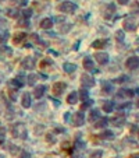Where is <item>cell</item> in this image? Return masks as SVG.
I'll return each instance as SVG.
<instances>
[{"instance_id":"16","label":"cell","mask_w":139,"mask_h":158,"mask_svg":"<svg viewBox=\"0 0 139 158\" xmlns=\"http://www.w3.org/2000/svg\"><path fill=\"white\" fill-rule=\"evenodd\" d=\"M25 39H27V34L25 32H18V34H16V37L13 38V42H14L16 45H21Z\"/></svg>"},{"instance_id":"3","label":"cell","mask_w":139,"mask_h":158,"mask_svg":"<svg viewBox=\"0 0 139 158\" xmlns=\"http://www.w3.org/2000/svg\"><path fill=\"white\" fill-rule=\"evenodd\" d=\"M124 29L125 31H134V29H136V25H138V20H136L135 17H127L125 20H124Z\"/></svg>"},{"instance_id":"45","label":"cell","mask_w":139,"mask_h":158,"mask_svg":"<svg viewBox=\"0 0 139 158\" xmlns=\"http://www.w3.org/2000/svg\"><path fill=\"white\" fill-rule=\"evenodd\" d=\"M72 158H82V154H75L72 155Z\"/></svg>"},{"instance_id":"32","label":"cell","mask_w":139,"mask_h":158,"mask_svg":"<svg viewBox=\"0 0 139 158\" xmlns=\"http://www.w3.org/2000/svg\"><path fill=\"white\" fill-rule=\"evenodd\" d=\"M102 155H103V151L102 150H96L93 151L91 154V158H102Z\"/></svg>"},{"instance_id":"48","label":"cell","mask_w":139,"mask_h":158,"mask_svg":"<svg viewBox=\"0 0 139 158\" xmlns=\"http://www.w3.org/2000/svg\"><path fill=\"white\" fill-rule=\"evenodd\" d=\"M134 158H139V155H135V157H134Z\"/></svg>"},{"instance_id":"33","label":"cell","mask_w":139,"mask_h":158,"mask_svg":"<svg viewBox=\"0 0 139 158\" xmlns=\"http://www.w3.org/2000/svg\"><path fill=\"white\" fill-rule=\"evenodd\" d=\"M31 16H32V10H31V8H25L24 11H22V18H27V20H28Z\"/></svg>"},{"instance_id":"15","label":"cell","mask_w":139,"mask_h":158,"mask_svg":"<svg viewBox=\"0 0 139 158\" xmlns=\"http://www.w3.org/2000/svg\"><path fill=\"white\" fill-rule=\"evenodd\" d=\"M110 122L114 126H123L124 123H125V115H117V116H114Z\"/></svg>"},{"instance_id":"38","label":"cell","mask_w":139,"mask_h":158,"mask_svg":"<svg viewBox=\"0 0 139 158\" xmlns=\"http://www.w3.org/2000/svg\"><path fill=\"white\" fill-rule=\"evenodd\" d=\"M20 27H29V20H27V18H22V20H20Z\"/></svg>"},{"instance_id":"35","label":"cell","mask_w":139,"mask_h":158,"mask_svg":"<svg viewBox=\"0 0 139 158\" xmlns=\"http://www.w3.org/2000/svg\"><path fill=\"white\" fill-rule=\"evenodd\" d=\"M4 138H6V129H4V127H0V144H3Z\"/></svg>"},{"instance_id":"30","label":"cell","mask_w":139,"mask_h":158,"mask_svg":"<svg viewBox=\"0 0 139 158\" xmlns=\"http://www.w3.org/2000/svg\"><path fill=\"white\" fill-rule=\"evenodd\" d=\"M36 78H38L36 74H29V76L27 77V84L28 85H33L36 83Z\"/></svg>"},{"instance_id":"40","label":"cell","mask_w":139,"mask_h":158,"mask_svg":"<svg viewBox=\"0 0 139 158\" xmlns=\"http://www.w3.org/2000/svg\"><path fill=\"white\" fill-rule=\"evenodd\" d=\"M20 158H31V154H29L28 151H21Z\"/></svg>"},{"instance_id":"4","label":"cell","mask_w":139,"mask_h":158,"mask_svg":"<svg viewBox=\"0 0 139 158\" xmlns=\"http://www.w3.org/2000/svg\"><path fill=\"white\" fill-rule=\"evenodd\" d=\"M8 39V31H7V21L0 17V42H6Z\"/></svg>"},{"instance_id":"46","label":"cell","mask_w":139,"mask_h":158,"mask_svg":"<svg viewBox=\"0 0 139 158\" xmlns=\"http://www.w3.org/2000/svg\"><path fill=\"white\" fill-rule=\"evenodd\" d=\"M27 2H28V0H21V3H22V4H25Z\"/></svg>"},{"instance_id":"47","label":"cell","mask_w":139,"mask_h":158,"mask_svg":"<svg viewBox=\"0 0 139 158\" xmlns=\"http://www.w3.org/2000/svg\"><path fill=\"white\" fill-rule=\"evenodd\" d=\"M136 106H138V108H139V98H138V102H136Z\"/></svg>"},{"instance_id":"42","label":"cell","mask_w":139,"mask_h":158,"mask_svg":"<svg viewBox=\"0 0 139 158\" xmlns=\"http://www.w3.org/2000/svg\"><path fill=\"white\" fill-rule=\"evenodd\" d=\"M131 106V104L128 102V104H123V105H118V108H129Z\"/></svg>"},{"instance_id":"6","label":"cell","mask_w":139,"mask_h":158,"mask_svg":"<svg viewBox=\"0 0 139 158\" xmlns=\"http://www.w3.org/2000/svg\"><path fill=\"white\" fill-rule=\"evenodd\" d=\"M125 67L129 70H135L139 67V57L138 56H131L128 57L127 62H125Z\"/></svg>"},{"instance_id":"1","label":"cell","mask_w":139,"mask_h":158,"mask_svg":"<svg viewBox=\"0 0 139 158\" xmlns=\"http://www.w3.org/2000/svg\"><path fill=\"white\" fill-rule=\"evenodd\" d=\"M11 133L14 137L18 138H27V127L24 123H16L11 127Z\"/></svg>"},{"instance_id":"18","label":"cell","mask_w":139,"mask_h":158,"mask_svg":"<svg viewBox=\"0 0 139 158\" xmlns=\"http://www.w3.org/2000/svg\"><path fill=\"white\" fill-rule=\"evenodd\" d=\"M114 13H115L114 4H107V6H106V10H104V13H103V16H104V18H110Z\"/></svg>"},{"instance_id":"24","label":"cell","mask_w":139,"mask_h":158,"mask_svg":"<svg viewBox=\"0 0 139 158\" xmlns=\"http://www.w3.org/2000/svg\"><path fill=\"white\" fill-rule=\"evenodd\" d=\"M63 69H64V71H65V73H74V71H75V69H77V66L74 65V63H64Z\"/></svg>"},{"instance_id":"28","label":"cell","mask_w":139,"mask_h":158,"mask_svg":"<svg viewBox=\"0 0 139 158\" xmlns=\"http://www.w3.org/2000/svg\"><path fill=\"white\" fill-rule=\"evenodd\" d=\"M102 91H103L104 94H110L111 91H113V84L111 83H103V87H102Z\"/></svg>"},{"instance_id":"5","label":"cell","mask_w":139,"mask_h":158,"mask_svg":"<svg viewBox=\"0 0 139 158\" xmlns=\"http://www.w3.org/2000/svg\"><path fill=\"white\" fill-rule=\"evenodd\" d=\"M65 88H67V84H65V83H63V81H57V83L53 84L52 91L56 97H59V95H61V94L65 91Z\"/></svg>"},{"instance_id":"41","label":"cell","mask_w":139,"mask_h":158,"mask_svg":"<svg viewBox=\"0 0 139 158\" xmlns=\"http://www.w3.org/2000/svg\"><path fill=\"white\" fill-rule=\"evenodd\" d=\"M125 80H127V77H125V76H121V77H120V78H117V80H115V81H117L118 84H121V83H124V81H125Z\"/></svg>"},{"instance_id":"11","label":"cell","mask_w":139,"mask_h":158,"mask_svg":"<svg viewBox=\"0 0 139 158\" xmlns=\"http://www.w3.org/2000/svg\"><path fill=\"white\" fill-rule=\"evenodd\" d=\"M83 69L85 70H91V71H95V63H93V60H92L91 57H83Z\"/></svg>"},{"instance_id":"43","label":"cell","mask_w":139,"mask_h":158,"mask_svg":"<svg viewBox=\"0 0 139 158\" xmlns=\"http://www.w3.org/2000/svg\"><path fill=\"white\" fill-rule=\"evenodd\" d=\"M118 3L120 4H128L129 3V0H118Z\"/></svg>"},{"instance_id":"36","label":"cell","mask_w":139,"mask_h":158,"mask_svg":"<svg viewBox=\"0 0 139 158\" xmlns=\"http://www.w3.org/2000/svg\"><path fill=\"white\" fill-rule=\"evenodd\" d=\"M70 28H71V24H70V23H65L64 27H60V32L65 34V32H68V29H70Z\"/></svg>"},{"instance_id":"49","label":"cell","mask_w":139,"mask_h":158,"mask_svg":"<svg viewBox=\"0 0 139 158\" xmlns=\"http://www.w3.org/2000/svg\"><path fill=\"white\" fill-rule=\"evenodd\" d=\"M0 158H3V157H1V155H0Z\"/></svg>"},{"instance_id":"17","label":"cell","mask_w":139,"mask_h":158,"mask_svg":"<svg viewBox=\"0 0 139 158\" xmlns=\"http://www.w3.org/2000/svg\"><path fill=\"white\" fill-rule=\"evenodd\" d=\"M11 49L8 46H4V45H0V59H4L6 56H11Z\"/></svg>"},{"instance_id":"20","label":"cell","mask_w":139,"mask_h":158,"mask_svg":"<svg viewBox=\"0 0 139 158\" xmlns=\"http://www.w3.org/2000/svg\"><path fill=\"white\" fill-rule=\"evenodd\" d=\"M21 104H22V108H29V106H31V94L25 93L24 95H22Z\"/></svg>"},{"instance_id":"29","label":"cell","mask_w":139,"mask_h":158,"mask_svg":"<svg viewBox=\"0 0 139 158\" xmlns=\"http://www.w3.org/2000/svg\"><path fill=\"white\" fill-rule=\"evenodd\" d=\"M100 119V115H99V111L97 109H93L91 112V116H89V120L91 122H95V120H99Z\"/></svg>"},{"instance_id":"27","label":"cell","mask_w":139,"mask_h":158,"mask_svg":"<svg viewBox=\"0 0 139 158\" xmlns=\"http://www.w3.org/2000/svg\"><path fill=\"white\" fill-rule=\"evenodd\" d=\"M7 16L11 17V18H18L20 17V11L17 8H8L7 10Z\"/></svg>"},{"instance_id":"25","label":"cell","mask_w":139,"mask_h":158,"mask_svg":"<svg viewBox=\"0 0 139 158\" xmlns=\"http://www.w3.org/2000/svg\"><path fill=\"white\" fill-rule=\"evenodd\" d=\"M107 123H109V119H107V118H100L93 126H95L96 129H100V127H104V126H107Z\"/></svg>"},{"instance_id":"44","label":"cell","mask_w":139,"mask_h":158,"mask_svg":"<svg viewBox=\"0 0 139 158\" xmlns=\"http://www.w3.org/2000/svg\"><path fill=\"white\" fill-rule=\"evenodd\" d=\"M54 21H57V23H61V21H64V18H63V17H56Z\"/></svg>"},{"instance_id":"13","label":"cell","mask_w":139,"mask_h":158,"mask_svg":"<svg viewBox=\"0 0 139 158\" xmlns=\"http://www.w3.org/2000/svg\"><path fill=\"white\" fill-rule=\"evenodd\" d=\"M135 95V93L132 91V90H120L118 93H117V98H132Z\"/></svg>"},{"instance_id":"22","label":"cell","mask_w":139,"mask_h":158,"mask_svg":"<svg viewBox=\"0 0 139 158\" xmlns=\"http://www.w3.org/2000/svg\"><path fill=\"white\" fill-rule=\"evenodd\" d=\"M114 102L113 101H106L103 104V111L106 112V114H110V112H113V109H114Z\"/></svg>"},{"instance_id":"10","label":"cell","mask_w":139,"mask_h":158,"mask_svg":"<svg viewBox=\"0 0 139 158\" xmlns=\"http://www.w3.org/2000/svg\"><path fill=\"white\" fill-rule=\"evenodd\" d=\"M95 60L99 63V65H106L109 62V55L106 52H97V53H95Z\"/></svg>"},{"instance_id":"19","label":"cell","mask_w":139,"mask_h":158,"mask_svg":"<svg viewBox=\"0 0 139 158\" xmlns=\"http://www.w3.org/2000/svg\"><path fill=\"white\" fill-rule=\"evenodd\" d=\"M45 91H46V87L45 85H38V87H35V91H33V95H35V98H42L43 97V94H45Z\"/></svg>"},{"instance_id":"8","label":"cell","mask_w":139,"mask_h":158,"mask_svg":"<svg viewBox=\"0 0 139 158\" xmlns=\"http://www.w3.org/2000/svg\"><path fill=\"white\" fill-rule=\"evenodd\" d=\"M35 67V59L32 56H28L25 57L24 60L21 62V69H28V70H31Z\"/></svg>"},{"instance_id":"34","label":"cell","mask_w":139,"mask_h":158,"mask_svg":"<svg viewBox=\"0 0 139 158\" xmlns=\"http://www.w3.org/2000/svg\"><path fill=\"white\" fill-rule=\"evenodd\" d=\"M52 65H53V62L50 59H45V60L40 62V67L42 69H45V66H52Z\"/></svg>"},{"instance_id":"12","label":"cell","mask_w":139,"mask_h":158,"mask_svg":"<svg viewBox=\"0 0 139 158\" xmlns=\"http://www.w3.org/2000/svg\"><path fill=\"white\" fill-rule=\"evenodd\" d=\"M24 85V83L21 81V78L18 77V78H14V80H11V81H8V87H10V90H18V88H21Z\"/></svg>"},{"instance_id":"21","label":"cell","mask_w":139,"mask_h":158,"mask_svg":"<svg viewBox=\"0 0 139 158\" xmlns=\"http://www.w3.org/2000/svg\"><path fill=\"white\" fill-rule=\"evenodd\" d=\"M67 102L70 104V105L77 104V102H78V93H77V91H72V93L67 97Z\"/></svg>"},{"instance_id":"9","label":"cell","mask_w":139,"mask_h":158,"mask_svg":"<svg viewBox=\"0 0 139 158\" xmlns=\"http://www.w3.org/2000/svg\"><path fill=\"white\" fill-rule=\"evenodd\" d=\"M83 122H85V116H83V114L81 111L72 115V125L74 126H82Z\"/></svg>"},{"instance_id":"39","label":"cell","mask_w":139,"mask_h":158,"mask_svg":"<svg viewBox=\"0 0 139 158\" xmlns=\"http://www.w3.org/2000/svg\"><path fill=\"white\" fill-rule=\"evenodd\" d=\"M115 38H117V41H124V32L123 31H117Z\"/></svg>"},{"instance_id":"37","label":"cell","mask_w":139,"mask_h":158,"mask_svg":"<svg viewBox=\"0 0 139 158\" xmlns=\"http://www.w3.org/2000/svg\"><path fill=\"white\" fill-rule=\"evenodd\" d=\"M92 105V101L91 99H86V101H83V104H82V106H81V109L82 111H85L88 108V106H91Z\"/></svg>"},{"instance_id":"26","label":"cell","mask_w":139,"mask_h":158,"mask_svg":"<svg viewBox=\"0 0 139 158\" xmlns=\"http://www.w3.org/2000/svg\"><path fill=\"white\" fill-rule=\"evenodd\" d=\"M100 138H103V140H113L114 138V133L110 132V130H104L103 133L100 134Z\"/></svg>"},{"instance_id":"23","label":"cell","mask_w":139,"mask_h":158,"mask_svg":"<svg viewBox=\"0 0 139 158\" xmlns=\"http://www.w3.org/2000/svg\"><path fill=\"white\" fill-rule=\"evenodd\" d=\"M106 45H107V39H96V41H93L92 46L96 49H99V48H104Z\"/></svg>"},{"instance_id":"7","label":"cell","mask_w":139,"mask_h":158,"mask_svg":"<svg viewBox=\"0 0 139 158\" xmlns=\"http://www.w3.org/2000/svg\"><path fill=\"white\" fill-rule=\"evenodd\" d=\"M81 84H82L83 88H91L95 85V80L91 77V76H88V74H82V77H81Z\"/></svg>"},{"instance_id":"14","label":"cell","mask_w":139,"mask_h":158,"mask_svg":"<svg viewBox=\"0 0 139 158\" xmlns=\"http://www.w3.org/2000/svg\"><path fill=\"white\" fill-rule=\"evenodd\" d=\"M40 28L43 29H50L53 27V18H50V17H46V18H43V20L40 21Z\"/></svg>"},{"instance_id":"31","label":"cell","mask_w":139,"mask_h":158,"mask_svg":"<svg viewBox=\"0 0 139 158\" xmlns=\"http://www.w3.org/2000/svg\"><path fill=\"white\" fill-rule=\"evenodd\" d=\"M80 97H81V99H82V101H86V99H89V94H88V91L86 90H81V93H80Z\"/></svg>"},{"instance_id":"2","label":"cell","mask_w":139,"mask_h":158,"mask_svg":"<svg viewBox=\"0 0 139 158\" xmlns=\"http://www.w3.org/2000/svg\"><path fill=\"white\" fill-rule=\"evenodd\" d=\"M77 8H78V6L74 2H70V0H65V2L59 4V10L61 13H65V14H71V13L75 11Z\"/></svg>"}]
</instances>
